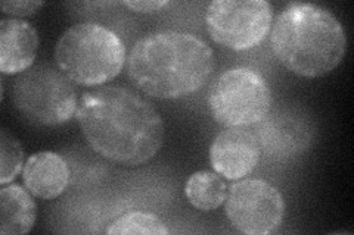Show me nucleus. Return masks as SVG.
<instances>
[{"mask_svg":"<svg viewBox=\"0 0 354 235\" xmlns=\"http://www.w3.org/2000/svg\"><path fill=\"white\" fill-rule=\"evenodd\" d=\"M39 32L30 22L18 18L0 21V71L3 75H19L36 61Z\"/></svg>","mask_w":354,"mask_h":235,"instance_id":"obj_11","label":"nucleus"},{"mask_svg":"<svg viewBox=\"0 0 354 235\" xmlns=\"http://www.w3.org/2000/svg\"><path fill=\"white\" fill-rule=\"evenodd\" d=\"M127 76L153 99L187 97L208 83L216 61L208 44L189 32L165 30L140 37L127 58Z\"/></svg>","mask_w":354,"mask_h":235,"instance_id":"obj_2","label":"nucleus"},{"mask_svg":"<svg viewBox=\"0 0 354 235\" xmlns=\"http://www.w3.org/2000/svg\"><path fill=\"white\" fill-rule=\"evenodd\" d=\"M32 194L18 184L0 188V234L24 235L36 225L37 206Z\"/></svg>","mask_w":354,"mask_h":235,"instance_id":"obj_13","label":"nucleus"},{"mask_svg":"<svg viewBox=\"0 0 354 235\" xmlns=\"http://www.w3.org/2000/svg\"><path fill=\"white\" fill-rule=\"evenodd\" d=\"M75 119L88 145L120 166L145 165L162 147L165 130L158 109L126 87L102 85L84 93Z\"/></svg>","mask_w":354,"mask_h":235,"instance_id":"obj_1","label":"nucleus"},{"mask_svg":"<svg viewBox=\"0 0 354 235\" xmlns=\"http://www.w3.org/2000/svg\"><path fill=\"white\" fill-rule=\"evenodd\" d=\"M121 5L129 8L133 12L138 14H152V12H158L162 8L169 6L170 2L167 0H149V2H121Z\"/></svg>","mask_w":354,"mask_h":235,"instance_id":"obj_18","label":"nucleus"},{"mask_svg":"<svg viewBox=\"0 0 354 235\" xmlns=\"http://www.w3.org/2000/svg\"><path fill=\"white\" fill-rule=\"evenodd\" d=\"M185 194L196 210L213 212L225 203L227 185L217 172L198 171L187 178Z\"/></svg>","mask_w":354,"mask_h":235,"instance_id":"obj_14","label":"nucleus"},{"mask_svg":"<svg viewBox=\"0 0 354 235\" xmlns=\"http://www.w3.org/2000/svg\"><path fill=\"white\" fill-rule=\"evenodd\" d=\"M207 102L217 124L226 128H247L260 124L269 115L272 92L261 74L236 66L216 78Z\"/></svg>","mask_w":354,"mask_h":235,"instance_id":"obj_6","label":"nucleus"},{"mask_svg":"<svg viewBox=\"0 0 354 235\" xmlns=\"http://www.w3.org/2000/svg\"><path fill=\"white\" fill-rule=\"evenodd\" d=\"M24 187L41 200H53L68 188L70 166L59 153L43 150L31 154L22 167Z\"/></svg>","mask_w":354,"mask_h":235,"instance_id":"obj_12","label":"nucleus"},{"mask_svg":"<svg viewBox=\"0 0 354 235\" xmlns=\"http://www.w3.org/2000/svg\"><path fill=\"white\" fill-rule=\"evenodd\" d=\"M315 136L313 122L298 109H279L260 122L257 139L273 159H288L304 153Z\"/></svg>","mask_w":354,"mask_h":235,"instance_id":"obj_9","label":"nucleus"},{"mask_svg":"<svg viewBox=\"0 0 354 235\" xmlns=\"http://www.w3.org/2000/svg\"><path fill=\"white\" fill-rule=\"evenodd\" d=\"M169 228L164 222L153 214L148 212H127L123 216L117 218L106 229V234L121 235V234H135V235H164L169 234Z\"/></svg>","mask_w":354,"mask_h":235,"instance_id":"obj_15","label":"nucleus"},{"mask_svg":"<svg viewBox=\"0 0 354 235\" xmlns=\"http://www.w3.org/2000/svg\"><path fill=\"white\" fill-rule=\"evenodd\" d=\"M270 46L278 62L306 78L330 74L347 52V34L329 9L315 3L292 2L276 18Z\"/></svg>","mask_w":354,"mask_h":235,"instance_id":"obj_3","label":"nucleus"},{"mask_svg":"<svg viewBox=\"0 0 354 235\" xmlns=\"http://www.w3.org/2000/svg\"><path fill=\"white\" fill-rule=\"evenodd\" d=\"M12 100L18 114L30 124L58 127L75 116L80 99L74 83L58 66L41 63L17 76Z\"/></svg>","mask_w":354,"mask_h":235,"instance_id":"obj_5","label":"nucleus"},{"mask_svg":"<svg viewBox=\"0 0 354 235\" xmlns=\"http://www.w3.org/2000/svg\"><path fill=\"white\" fill-rule=\"evenodd\" d=\"M273 8L266 0H214L205 10L209 37L234 52L254 49L268 37Z\"/></svg>","mask_w":354,"mask_h":235,"instance_id":"obj_7","label":"nucleus"},{"mask_svg":"<svg viewBox=\"0 0 354 235\" xmlns=\"http://www.w3.org/2000/svg\"><path fill=\"white\" fill-rule=\"evenodd\" d=\"M24 167V149L6 128L0 131V184L12 183Z\"/></svg>","mask_w":354,"mask_h":235,"instance_id":"obj_16","label":"nucleus"},{"mask_svg":"<svg viewBox=\"0 0 354 235\" xmlns=\"http://www.w3.org/2000/svg\"><path fill=\"white\" fill-rule=\"evenodd\" d=\"M225 212L239 232L268 235L278 229L285 218V200L279 190L264 180H239L226 196Z\"/></svg>","mask_w":354,"mask_h":235,"instance_id":"obj_8","label":"nucleus"},{"mask_svg":"<svg viewBox=\"0 0 354 235\" xmlns=\"http://www.w3.org/2000/svg\"><path fill=\"white\" fill-rule=\"evenodd\" d=\"M44 5V2H2L0 8H2V12L9 17H15L18 19L24 17L35 15L37 10Z\"/></svg>","mask_w":354,"mask_h":235,"instance_id":"obj_17","label":"nucleus"},{"mask_svg":"<svg viewBox=\"0 0 354 235\" xmlns=\"http://www.w3.org/2000/svg\"><path fill=\"white\" fill-rule=\"evenodd\" d=\"M55 62L74 84L102 87L123 71L126 44L113 30L96 22H80L59 37Z\"/></svg>","mask_w":354,"mask_h":235,"instance_id":"obj_4","label":"nucleus"},{"mask_svg":"<svg viewBox=\"0 0 354 235\" xmlns=\"http://www.w3.org/2000/svg\"><path fill=\"white\" fill-rule=\"evenodd\" d=\"M261 147L257 134L247 128H226L209 145V163L227 181H239L256 170Z\"/></svg>","mask_w":354,"mask_h":235,"instance_id":"obj_10","label":"nucleus"}]
</instances>
